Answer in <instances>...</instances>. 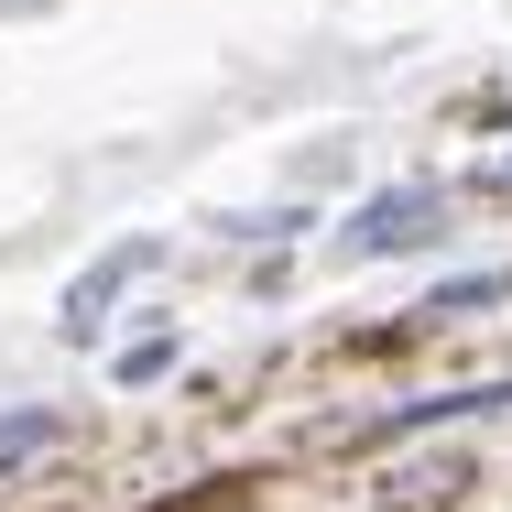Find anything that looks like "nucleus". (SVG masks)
Listing matches in <instances>:
<instances>
[{
  "label": "nucleus",
  "instance_id": "obj_1",
  "mask_svg": "<svg viewBox=\"0 0 512 512\" xmlns=\"http://www.w3.org/2000/svg\"><path fill=\"white\" fill-rule=\"evenodd\" d=\"M425 218H436V186H404V197H371L360 218H349V251H404V240H425Z\"/></svg>",
  "mask_w": 512,
  "mask_h": 512
},
{
  "label": "nucleus",
  "instance_id": "obj_2",
  "mask_svg": "<svg viewBox=\"0 0 512 512\" xmlns=\"http://www.w3.org/2000/svg\"><path fill=\"white\" fill-rule=\"evenodd\" d=\"M142 262H153V240H120V251H109V262H99V273H88V284L66 295V327L88 338V327H99V306H109V295H120V284H131V273H142Z\"/></svg>",
  "mask_w": 512,
  "mask_h": 512
},
{
  "label": "nucleus",
  "instance_id": "obj_3",
  "mask_svg": "<svg viewBox=\"0 0 512 512\" xmlns=\"http://www.w3.org/2000/svg\"><path fill=\"white\" fill-rule=\"evenodd\" d=\"M44 436H55V414H11V425H0V469H11V458H33Z\"/></svg>",
  "mask_w": 512,
  "mask_h": 512
},
{
  "label": "nucleus",
  "instance_id": "obj_4",
  "mask_svg": "<svg viewBox=\"0 0 512 512\" xmlns=\"http://www.w3.org/2000/svg\"><path fill=\"white\" fill-rule=\"evenodd\" d=\"M491 186H512V164H502V175H491Z\"/></svg>",
  "mask_w": 512,
  "mask_h": 512
}]
</instances>
